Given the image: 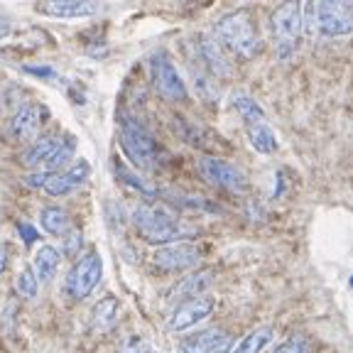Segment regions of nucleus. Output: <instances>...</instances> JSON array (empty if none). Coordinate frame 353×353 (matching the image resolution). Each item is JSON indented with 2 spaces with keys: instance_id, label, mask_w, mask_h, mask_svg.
I'll return each instance as SVG.
<instances>
[{
  "instance_id": "1",
  "label": "nucleus",
  "mask_w": 353,
  "mask_h": 353,
  "mask_svg": "<svg viewBox=\"0 0 353 353\" xmlns=\"http://www.w3.org/2000/svg\"><path fill=\"white\" fill-rule=\"evenodd\" d=\"M132 221L148 243H170L187 236V226L176 219L174 211L162 204H140L132 211Z\"/></svg>"
},
{
  "instance_id": "2",
  "label": "nucleus",
  "mask_w": 353,
  "mask_h": 353,
  "mask_svg": "<svg viewBox=\"0 0 353 353\" xmlns=\"http://www.w3.org/2000/svg\"><path fill=\"white\" fill-rule=\"evenodd\" d=\"M216 39L221 42V47L236 52L238 57H250L258 54L260 50V37L258 30L253 25V17L245 10H236L223 15L216 22Z\"/></svg>"
},
{
  "instance_id": "3",
  "label": "nucleus",
  "mask_w": 353,
  "mask_h": 353,
  "mask_svg": "<svg viewBox=\"0 0 353 353\" xmlns=\"http://www.w3.org/2000/svg\"><path fill=\"white\" fill-rule=\"evenodd\" d=\"M121 148L128 154V160L140 170H154L160 162V150L154 138L132 118L121 123Z\"/></svg>"
},
{
  "instance_id": "4",
  "label": "nucleus",
  "mask_w": 353,
  "mask_h": 353,
  "mask_svg": "<svg viewBox=\"0 0 353 353\" xmlns=\"http://www.w3.org/2000/svg\"><path fill=\"white\" fill-rule=\"evenodd\" d=\"M272 34H275V54L290 59L297 50V39L302 34V6L285 3L272 12Z\"/></svg>"
},
{
  "instance_id": "5",
  "label": "nucleus",
  "mask_w": 353,
  "mask_h": 353,
  "mask_svg": "<svg viewBox=\"0 0 353 353\" xmlns=\"http://www.w3.org/2000/svg\"><path fill=\"white\" fill-rule=\"evenodd\" d=\"M101 277H103V263L96 250H88L72 265V270L64 280V292L72 299H83L94 292Z\"/></svg>"
},
{
  "instance_id": "6",
  "label": "nucleus",
  "mask_w": 353,
  "mask_h": 353,
  "mask_svg": "<svg viewBox=\"0 0 353 353\" xmlns=\"http://www.w3.org/2000/svg\"><path fill=\"white\" fill-rule=\"evenodd\" d=\"M316 30L324 37H343L353 32V3L326 0L316 3Z\"/></svg>"
},
{
  "instance_id": "7",
  "label": "nucleus",
  "mask_w": 353,
  "mask_h": 353,
  "mask_svg": "<svg viewBox=\"0 0 353 353\" xmlns=\"http://www.w3.org/2000/svg\"><path fill=\"white\" fill-rule=\"evenodd\" d=\"M150 72H152V83L157 88V94L162 99L179 103L187 99V83H184L182 74L176 72V66L172 64V59L167 54H154L150 61Z\"/></svg>"
},
{
  "instance_id": "8",
  "label": "nucleus",
  "mask_w": 353,
  "mask_h": 353,
  "mask_svg": "<svg viewBox=\"0 0 353 353\" xmlns=\"http://www.w3.org/2000/svg\"><path fill=\"white\" fill-rule=\"evenodd\" d=\"M196 167L201 176L214 187L226 189V192H243L245 189V176L231 162L219 160V157H199Z\"/></svg>"
},
{
  "instance_id": "9",
  "label": "nucleus",
  "mask_w": 353,
  "mask_h": 353,
  "mask_svg": "<svg viewBox=\"0 0 353 353\" xmlns=\"http://www.w3.org/2000/svg\"><path fill=\"white\" fill-rule=\"evenodd\" d=\"M154 265L162 268V270H170V272H182V270H189L194 265L201 260V250L199 245L194 243H170V245H162V248L154 250L152 255Z\"/></svg>"
},
{
  "instance_id": "10",
  "label": "nucleus",
  "mask_w": 353,
  "mask_h": 353,
  "mask_svg": "<svg viewBox=\"0 0 353 353\" xmlns=\"http://www.w3.org/2000/svg\"><path fill=\"white\" fill-rule=\"evenodd\" d=\"M214 307H216V299L206 297V294L196 299H187V302H182L172 312L167 324H170L172 331H187V329H192V326L201 324L204 319H209Z\"/></svg>"
},
{
  "instance_id": "11",
  "label": "nucleus",
  "mask_w": 353,
  "mask_h": 353,
  "mask_svg": "<svg viewBox=\"0 0 353 353\" xmlns=\"http://www.w3.org/2000/svg\"><path fill=\"white\" fill-rule=\"evenodd\" d=\"M44 118H47V108H44V105H39V103L22 105L15 116L10 118L8 132H10L12 140H32L39 128H42Z\"/></svg>"
},
{
  "instance_id": "12",
  "label": "nucleus",
  "mask_w": 353,
  "mask_h": 353,
  "mask_svg": "<svg viewBox=\"0 0 353 353\" xmlns=\"http://www.w3.org/2000/svg\"><path fill=\"white\" fill-rule=\"evenodd\" d=\"M91 176V165L86 160H79L74 167H69L66 172H59L47 182L44 192L52 194V196H64V194H72L74 189H79L83 182Z\"/></svg>"
},
{
  "instance_id": "13",
  "label": "nucleus",
  "mask_w": 353,
  "mask_h": 353,
  "mask_svg": "<svg viewBox=\"0 0 353 353\" xmlns=\"http://www.w3.org/2000/svg\"><path fill=\"white\" fill-rule=\"evenodd\" d=\"M103 10V3L96 0H52L39 6V12L52 17H91Z\"/></svg>"
},
{
  "instance_id": "14",
  "label": "nucleus",
  "mask_w": 353,
  "mask_h": 353,
  "mask_svg": "<svg viewBox=\"0 0 353 353\" xmlns=\"http://www.w3.org/2000/svg\"><path fill=\"white\" fill-rule=\"evenodd\" d=\"M211 282H214V270L194 272V275H187L176 282V285L170 290L167 297L170 299H184V302H187V299L204 297V292L211 287Z\"/></svg>"
},
{
  "instance_id": "15",
  "label": "nucleus",
  "mask_w": 353,
  "mask_h": 353,
  "mask_svg": "<svg viewBox=\"0 0 353 353\" xmlns=\"http://www.w3.org/2000/svg\"><path fill=\"white\" fill-rule=\"evenodd\" d=\"M199 52H201V59L206 61V66L211 69V74H216V77H228V74H231V64H228V59H226V54H223V47H221L219 39L201 37V42H199Z\"/></svg>"
},
{
  "instance_id": "16",
  "label": "nucleus",
  "mask_w": 353,
  "mask_h": 353,
  "mask_svg": "<svg viewBox=\"0 0 353 353\" xmlns=\"http://www.w3.org/2000/svg\"><path fill=\"white\" fill-rule=\"evenodd\" d=\"M64 145V138H57V135H47V138H39L37 143L30 145L25 152H22V165L28 167H42L44 162L50 160L52 154Z\"/></svg>"
},
{
  "instance_id": "17",
  "label": "nucleus",
  "mask_w": 353,
  "mask_h": 353,
  "mask_svg": "<svg viewBox=\"0 0 353 353\" xmlns=\"http://www.w3.org/2000/svg\"><path fill=\"white\" fill-rule=\"evenodd\" d=\"M118 309L121 302L116 297H103L101 302H96V307L91 309V324L96 331H110L118 321Z\"/></svg>"
},
{
  "instance_id": "18",
  "label": "nucleus",
  "mask_w": 353,
  "mask_h": 353,
  "mask_svg": "<svg viewBox=\"0 0 353 353\" xmlns=\"http://www.w3.org/2000/svg\"><path fill=\"white\" fill-rule=\"evenodd\" d=\"M59 250L52 248V245H42L37 250V255H34V277H37V282H50L57 275V270H59Z\"/></svg>"
},
{
  "instance_id": "19",
  "label": "nucleus",
  "mask_w": 353,
  "mask_h": 353,
  "mask_svg": "<svg viewBox=\"0 0 353 353\" xmlns=\"http://www.w3.org/2000/svg\"><path fill=\"white\" fill-rule=\"evenodd\" d=\"M272 336H275L272 326H258V329H253L241 339V343H238L233 353H263L265 348L270 346Z\"/></svg>"
},
{
  "instance_id": "20",
  "label": "nucleus",
  "mask_w": 353,
  "mask_h": 353,
  "mask_svg": "<svg viewBox=\"0 0 353 353\" xmlns=\"http://www.w3.org/2000/svg\"><path fill=\"white\" fill-rule=\"evenodd\" d=\"M245 132H248V140L258 152L270 154L277 150V138L272 128L268 123H253V125H245Z\"/></svg>"
},
{
  "instance_id": "21",
  "label": "nucleus",
  "mask_w": 353,
  "mask_h": 353,
  "mask_svg": "<svg viewBox=\"0 0 353 353\" xmlns=\"http://www.w3.org/2000/svg\"><path fill=\"white\" fill-rule=\"evenodd\" d=\"M231 103H233V108H236L238 116L243 118V123H245V125H253V123H265V110L260 108V103L253 99V96L236 94Z\"/></svg>"
},
{
  "instance_id": "22",
  "label": "nucleus",
  "mask_w": 353,
  "mask_h": 353,
  "mask_svg": "<svg viewBox=\"0 0 353 353\" xmlns=\"http://www.w3.org/2000/svg\"><path fill=\"white\" fill-rule=\"evenodd\" d=\"M74 150H77V140H74V138H64V145H61V148L57 150L54 154H52L50 160H47L42 167H39L37 174H47V176L59 174L61 167H64L66 162H69L74 157Z\"/></svg>"
},
{
  "instance_id": "23",
  "label": "nucleus",
  "mask_w": 353,
  "mask_h": 353,
  "mask_svg": "<svg viewBox=\"0 0 353 353\" xmlns=\"http://www.w3.org/2000/svg\"><path fill=\"white\" fill-rule=\"evenodd\" d=\"M39 223H42L44 231L52 233V236H64V233L69 231V216H66V211L59 209V206H47V209H42Z\"/></svg>"
},
{
  "instance_id": "24",
  "label": "nucleus",
  "mask_w": 353,
  "mask_h": 353,
  "mask_svg": "<svg viewBox=\"0 0 353 353\" xmlns=\"http://www.w3.org/2000/svg\"><path fill=\"white\" fill-rule=\"evenodd\" d=\"M223 331L219 329H206L201 331V334H194V336H187L182 343H179V353H206L211 346H214V341L221 336Z\"/></svg>"
},
{
  "instance_id": "25",
  "label": "nucleus",
  "mask_w": 353,
  "mask_h": 353,
  "mask_svg": "<svg viewBox=\"0 0 353 353\" xmlns=\"http://www.w3.org/2000/svg\"><path fill=\"white\" fill-rule=\"evenodd\" d=\"M15 290H17V294H20V297H25V299L37 297L39 282H37V277H34V272L25 268V270L15 277Z\"/></svg>"
},
{
  "instance_id": "26",
  "label": "nucleus",
  "mask_w": 353,
  "mask_h": 353,
  "mask_svg": "<svg viewBox=\"0 0 353 353\" xmlns=\"http://www.w3.org/2000/svg\"><path fill=\"white\" fill-rule=\"evenodd\" d=\"M116 176L121 179L123 184H128V187L135 189V192H143V194H148V196H150V194H154V189L150 187V184L145 182V179H140V176L135 174V172L128 170V167H121V165H118V167H116Z\"/></svg>"
},
{
  "instance_id": "27",
  "label": "nucleus",
  "mask_w": 353,
  "mask_h": 353,
  "mask_svg": "<svg viewBox=\"0 0 353 353\" xmlns=\"http://www.w3.org/2000/svg\"><path fill=\"white\" fill-rule=\"evenodd\" d=\"M121 353H152V346L143 336H128L121 343Z\"/></svg>"
},
{
  "instance_id": "28",
  "label": "nucleus",
  "mask_w": 353,
  "mask_h": 353,
  "mask_svg": "<svg viewBox=\"0 0 353 353\" xmlns=\"http://www.w3.org/2000/svg\"><path fill=\"white\" fill-rule=\"evenodd\" d=\"M302 30L309 37L316 32V3H307L302 8Z\"/></svg>"
},
{
  "instance_id": "29",
  "label": "nucleus",
  "mask_w": 353,
  "mask_h": 353,
  "mask_svg": "<svg viewBox=\"0 0 353 353\" xmlns=\"http://www.w3.org/2000/svg\"><path fill=\"white\" fill-rule=\"evenodd\" d=\"M275 353H307V341L302 336H292L287 339L285 343L275 348Z\"/></svg>"
},
{
  "instance_id": "30",
  "label": "nucleus",
  "mask_w": 353,
  "mask_h": 353,
  "mask_svg": "<svg viewBox=\"0 0 353 353\" xmlns=\"http://www.w3.org/2000/svg\"><path fill=\"white\" fill-rule=\"evenodd\" d=\"M194 86H196V91H199V96H204V99H214V94H216V88H214V81H209L206 77H201V74L194 69Z\"/></svg>"
},
{
  "instance_id": "31",
  "label": "nucleus",
  "mask_w": 353,
  "mask_h": 353,
  "mask_svg": "<svg viewBox=\"0 0 353 353\" xmlns=\"http://www.w3.org/2000/svg\"><path fill=\"white\" fill-rule=\"evenodd\" d=\"M231 346H233V339L228 336V334H221V336L214 341V346H211L206 353H231Z\"/></svg>"
},
{
  "instance_id": "32",
  "label": "nucleus",
  "mask_w": 353,
  "mask_h": 353,
  "mask_svg": "<svg viewBox=\"0 0 353 353\" xmlns=\"http://www.w3.org/2000/svg\"><path fill=\"white\" fill-rule=\"evenodd\" d=\"M79 245H81V233L72 231L69 236H66L64 255H77V253H79Z\"/></svg>"
},
{
  "instance_id": "33",
  "label": "nucleus",
  "mask_w": 353,
  "mask_h": 353,
  "mask_svg": "<svg viewBox=\"0 0 353 353\" xmlns=\"http://www.w3.org/2000/svg\"><path fill=\"white\" fill-rule=\"evenodd\" d=\"M17 233H20L25 245H32V243L37 241V233H34V228L30 226V223H17Z\"/></svg>"
},
{
  "instance_id": "34",
  "label": "nucleus",
  "mask_w": 353,
  "mask_h": 353,
  "mask_svg": "<svg viewBox=\"0 0 353 353\" xmlns=\"http://www.w3.org/2000/svg\"><path fill=\"white\" fill-rule=\"evenodd\" d=\"M6 268H8V250H6V245L0 243V275L6 272Z\"/></svg>"
}]
</instances>
